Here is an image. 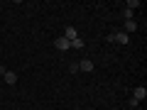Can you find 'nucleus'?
I'll return each mask as SVG.
<instances>
[{"label": "nucleus", "mask_w": 147, "mask_h": 110, "mask_svg": "<svg viewBox=\"0 0 147 110\" xmlns=\"http://www.w3.org/2000/svg\"><path fill=\"white\" fill-rule=\"evenodd\" d=\"M54 47H57L59 52H66V49H71V42H69V39H64V37H59L57 42H54Z\"/></svg>", "instance_id": "1"}, {"label": "nucleus", "mask_w": 147, "mask_h": 110, "mask_svg": "<svg viewBox=\"0 0 147 110\" xmlns=\"http://www.w3.org/2000/svg\"><path fill=\"white\" fill-rule=\"evenodd\" d=\"M132 98H135L137 103H140V100H145V98H147V88H145V86H137L135 93H132Z\"/></svg>", "instance_id": "2"}, {"label": "nucleus", "mask_w": 147, "mask_h": 110, "mask_svg": "<svg viewBox=\"0 0 147 110\" xmlns=\"http://www.w3.org/2000/svg\"><path fill=\"white\" fill-rule=\"evenodd\" d=\"M113 42H118V44H123V47H125V44L130 42V37H127L125 32H118V34H113Z\"/></svg>", "instance_id": "3"}, {"label": "nucleus", "mask_w": 147, "mask_h": 110, "mask_svg": "<svg viewBox=\"0 0 147 110\" xmlns=\"http://www.w3.org/2000/svg\"><path fill=\"white\" fill-rule=\"evenodd\" d=\"M76 37H79V32H76V27H66V30H64V39H69V42H74Z\"/></svg>", "instance_id": "4"}, {"label": "nucleus", "mask_w": 147, "mask_h": 110, "mask_svg": "<svg viewBox=\"0 0 147 110\" xmlns=\"http://www.w3.org/2000/svg\"><path fill=\"white\" fill-rule=\"evenodd\" d=\"M3 76H5V83H7V86H15V83H17V73H15V71H5Z\"/></svg>", "instance_id": "5"}, {"label": "nucleus", "mask_w": 147, "mask_h": 110, "mask_svg": "<svg viewBox=\"0 0 147 110\" xmlns=\"http://www.w3.org/2000/svg\"><path fill=\"white\" fill-rule=\"evenodd\" d=\"M135 30H137V22H135V20H125L123 32H125V34H130V32H135Z\"/></svg>", "instance_id": "6"}, {"label": "nucleus", "mask_w": 147, "mask_h": 110, "mask_svg": "<svg viewBox=\"0 0 147 110\" xmlns=\"http://www.w3.org/2000/svg\"><path fill=\"white\" fill-rule=\"evenodd\" d=\"M79 68H81V71H86V73H88V71H93L96 66H93V61H91V59H84V61L79 64Z\"/></svg>", "instance_id": "7"}, {"label": "nucleus", "mask_w": 147, "mask_h": 110, "mask_svg": "<svg viewBox=\"0 0 147 110\" xmlns=\"http://www.w3.org/2000/svg\"><path fill=\"white\" fill-rule=\"evenodd\" d=\"M71 49H84V39H81V37H76V39L71 42Z\"/></svg>", "instance_id": "8"}, {"label": "nucleus", "mask_w": 147, "mask_h": 110, "mask_svg": "<svg viewBox=\"0 0 147 110\" xmlns=\"http://www.w3.org/2000/svg\"><path fill=\"white\" fill-rule=\"evenodd\" d=\"M137 5H140L137 0H127V10H132V7H137Z\"/></svg>", "instance_id": "9"}, {"label": "nucleus", "mask_w": 147, "mask_h": 110, "mask_svg": "<svg viewBox=\"0 0 147 110\" xmlns=\"http://www.w3.org/2000/svg\"><path fill=\"white\" fill-rule=\"evenodd\" d=\"M3 73H5V66H3V64H0V76H3Z\"/></svg>", "instance_id": "10"}]
</instances>
